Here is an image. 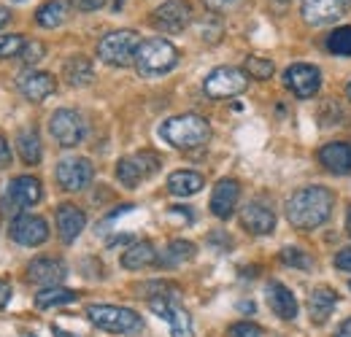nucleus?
<instances>
[{
    "label": "nucleus",
    "instance_id": "29",
    "mask_svg": "<svg viewBox=\"0 0 351 337\" xmlns=\"http://www.w3.org/2000/svg\"><path fill=\"white\" fill-rule=\"evenodd\" d=\"M135 292L138 297H146V299H178L181 286L173 281H146V284H138Z\"/></svg>",
    "mask_w": 351,
    "mask_h": 337
},
{
    "label": "nucleus",
    "instance_id": "25",
    "mask_svg": "<svg viewBox=\"0 0 351 337\" xmlns=\"http://www.w3.org/2000/svg\"><path fill=\"white\" fill-rule=\"evenodd\" d=\"M203 184H206V178L195 170H176L168 175V192L176 197H192L203 189Z\"/></svg>",
    "mask_w": 351,
    "mask_h": 337
},
{
    "label": "nucleus",
    "instance_id": "38",
    "mask_svg": "<svg viewBox=\"0 0 351 337\" xmlns=\"http://www.w3.org/2000/svg\"><path fill=\"white\" fill-rule=\"evenodd\" d=\"M227 337H263V327L252 321H238L227 329Z\"/></svg>",
    "mask_w": 351,
    "mask_h": 337
},
{
    "label": "nucleus",
    "instance_id": "19",
    "mask_svg": "<svg viewBox=\"0 0 351 337\" xmlns=\"http://www.w3.org/2000/svg\"><path fill=\"white\" fill-rule=\"evenodd\" d=\"M238 200H241V184L235 178H221L219 184L214 186V192H211L208 208L217 219H230L235 205H238Z\"/></svg>",
    "mask_w": 351,
    "mask_h": 337
},
{
    "label": "nucleus",
    "instance_id": "35",
    "mask_svg": "<svg viewBox=\"0 0 351 337\" xmlns=\"http://www.w3.org/2000/svg\"><path fill=\"white\" fill-rule=\"evenodd\" d=\"M197 33H200V41L217 43L221 38V33H224V27H221V22L217 16H206V19L197 25Z\"/></svg>",
    "mask_w": 351,
    "mask_h": 337
},
{
    "label": "nucleus",
    "instance_id": "7",
    "mask_svg": "<svg viewBox=\"0 0 351 337\" xmlns=\"http://www.w3.org/2000/svg\"><path fill=\"white\" fill-rule=\"evenodd\" d=\"M49 132L62 149H73L87 138V122L73 108H57L49 116Z\"/></svg>",
    "mask_w": 351,
    "mask_h": 337
},
{
    "label": "nucleus",
    "instance_id": "49",
    "mask_svg": "<svg viewBox=\"0 0 351 337\" xmlns=\"http://www.w3.org/2000/svg\"><path fill=\"white\" fill-rule=\"evenodd\" d=\"M346 97H349V100H351V82H349V84H346Z\"/></svg>",
    "mask_w": 351,
    "mask_h": 337
},
{
    "label": "nucleus",
    "instance_id": "48",
    "mask_svg": "<svg viewBox=\"0 0 351 337\" xmlns=\"http://www.w3.org/2000/svg\"><path fill=\"white\" fill-rule=\"evenodd\" d=\"M346 229H349V235H351V208H349V213H346Z\"/></svg>",
    "mask_w": 351,
    "mask_h": 337
},
{
    "label": "nucleus",
    "instance_id": "4",
    "mask_svg": "<svg viewBox=\"0 0 351 337\" xmlns=\"http://www.w3.org/2000/svg\"><path fill=\"white\" fill-rule=\"evenodd\" d=\"M87 319L97 329L111 332V335H130V332H138L143 327L141 316L130 308H122V305H89Z\"/></svg>",
    "mask_w": 351,
    "mask_h": 337
},
{
    "label": "nucleus",
    "instance_id": "36",
    "mask_svg": "<svg viewBox=\"0 0 351 337\" xmlns=\"http://www.w3.org/2000/svg\"><path fill=\"white\" fill-rule=\"evenodd\" d=\"M25 38L22 36H0V60L8 57H19V51L25 49Z\"/></svg>",
    "mask_w": 351,
    "mask_h": 337
},
{
    "label": "nucleus",
    "instance_id": "6",
    "mask_svg": "<svg viewBox=\"0 0 351 337\" xmlns=\"http://www.w3.org/2000/svg\"><path fill=\"white\" fill-rule=\"evenodd\" d=\"M138 33L135 30H114L108 36H103L97 43V57L106 65L114 68H128L130 62H135V51H138Z\"/></svg>",
    "mask_w": 351,
    "mask_h": 337
},
{
    "label": "nucleus",
    "instance_id": "34",
    "mask_svg": "<svg viewBox=\"0 0 351 337\" xmlns=\"http://www.w3.org/2000/svg\"><path fill=\"white\" fill-rule=\"evenodd\" d=\"M281 262L289 264V267H295V270H311V267H313V259H311L306 251L292 249V246L281 249Z\"/></svg>",
    "mask_w": 351,
    "mask_h": 337
},
{
    "label": "nucleus",
    "instance_id": "27",
    "mask_svg": "<svg viewBox=\"0 0 351 337\" xmlns=\"http://www.w3.org/2000/svg\"><path fill=\"white\" fill-rule=\"evenodd\" d=\"M16 151L22 157L25 165H38L41 162V138L36 132V127H25L16 132Z\"/></svg>",
    "mask_w": 351,
    "mask_h": 337
},
{
    "label": "nucleus",
    "instance_id": "37",
    "mask_svg": "<svg viewBox=\"0 0 351 337\" xmlns=\"http://www.w3.org/2000/svg\"><path fill=\"white\" fill-rule=\"evenodd\" d=\"M44 57H46V46L41 41H27L25 49L19 51V60H22L25 65H36V62H41Z\"/></svg>",
    "mask_w": 351,
    "mask_h": 337
},
{
    "label": "nucleus",
    "instance_id": "33",
    "mask_svg": "<svg viewBox=\"0 0 351 337\" xmlns=\"http://www.w3.org/2000/svg\"><path fill=\"white\" fill-rule=\"evenodd\" d=\"M243 71H246V76H252V79H257V82H267V79L273 76L276 65H273L270 60H265V57H246Z\"/></svg>",
    "mask_w": 351,
    "mask_h": 337
},
{
    "label": "nucleus",
    "instance_id": "53",
    "mask_svg": "<svg viewBox=\"0 0 351 337\" xmlns=\"http://www.w3.org/2000/svg\"><path fill=\"white\" fill-rule=\"evenodd\" d=\"M284 3H287V0H284Z\"/></svg>",
    "mask_w": 351,
    "mask_h": 337
},
{
    "label": "nucleus",
    "instance_id": "28",
    "mask_svg": "<svg viewBox=\"0 0 351 337\" xmlns=\"http://www.w3.org/2000/svg\"><path fill=\"white\" fill-rule=\"evenodd\" d=\"M195 253H197L195 243H189V240H171V243L165 246V251L160 253L157 264H160V267H178V264L195 259Z\"/></svg>",
    "mask_w": 351,
    "mask_h": 337
},
{
    "label": "nucleus",
    "instance_id": "15",
    "mask_svg": "<svg viewBox=\"0 0 351 337\" xmlns=\"http://www.w3.org/2000/svg\"><path fill=\"white\" fill-rule=\"evenodd\" d=\"M68 275V264L57 256H36L27 264V281L38 286H60Z\"/></svg>",
    "mask_w": 351,
    "mask_h": 337
},
{
    "label": "nucleus",
    "instance_id": "30",
    "mask_svg": "<svg viewBox=\"0 0 351 337\" xmlns=\"http://www.w3.org/2000/svg\"><path fill=\"white\" fill-rule=\"evenodd\" d=\"M79 295L73 292V289H65V286H46L41 289L38 295H36V308H57V305H71V302H76Z\"/></svg>",
    "mask_w": 351,
    "mask_h": 337
},
{
    "label": "nucleus",
    "instance_id": "42",
    "mask_svg": "<svg viewBox=\"0 0 351 337\" xmlns=\"http://www.w3.org/2000/svg\"><path fill=\"white\" fill-rule=\"evenodd\" d=\"M203 3H206L208 11H224V8H230V5L238 3V0H203Z\"/></svg>",
    "mask_w": 351,
    "mask_h": 337
},
{
    "label": "nucleus",
    "instance_id": "2",
    "mask_svg": "<svg viewBox=\"0 0 351 337\" xmlns=\"http://www.w3.org/2000/svg\"><path fill=\"white\" fill-rule=\"evenodd\" d=\"M160 138L165 143H171L173 149L189 151V149H197V146L208 143L211 125L197 114H181V116H171L160 125Z\"/></svg>",
    "mask_w": 351,
    "mask_h": 337
},
{
    "label": "nucleus",
    "instance_id": "32",
    "mask_svg": "<svg viewBox=\"0 0 351 337\" xmlns=\"http://www.w3.org/2000/svg\"><path fill=\"white\" fill-rule=\"evenodd\" d=\"M327 51L335 57H351V25H343L327 36Z\"/></svg>",
    "mask_w": 351,
    "mask_h": 337
},
{
    "label": "nucleus",
    "instance_id": "46",
    "mask_svg": "<svg viewBox=\"0 0 351 337\" xmlns=\"http://www.w3.org/2000/svg\"><path fill=\"white\" fill-rule=\"evenodd\" d=\"M130 240H132L130 235H119V238H111L108 246H122V243H130Z\"/></svg>",
    "mask_w": 351,
    "mask_h": 337
},
{
    "label": "nucleus",
    "instance_id": "16",
    "mask_svg": "<svg viewBox=\"0 0 351 337\" xmlns=\"http://www.w3.org/2000/svg\"><path fill=\"white\" fill-rule=\"evenodd\" d=\"M149 308L171 324V337H192V319L178 305V299H149Z\"/></svg>",
    "mask_w": 351,
    "mask_h": 337
},
{
    "label": "nucleus",
    "instance_id": "45",
    "mask_svg": "<svg viewBox=\"0 0 351 337\" xmlns=\"http://www.w3.org/2000/svg\"><path fill=\"white\" fill-rule=\"evenodd\" d=\"M8 19H11V11H8L5 5H0V30L8 25Z\"/></svg>",
    "mask_w": 351,
    "mask_h": 337
},
{
    "label": "nucleus",
    "instance_id": "31",
    "mask_svg": "<svg viewBox=\"0 0 351 337\" xmlns=\"http://www.w3.org/2000/svg\"><path fill=\"white\" fill-rule=\"evenodd\" d=\"M36 22H38L41 27H46V30L60 27V25L65 22V5L57 3V0H49V3H44V5L36 11Z\"/></svg>",
    "mask_w": 351,
    "mask_h": 337
},
{
    "label": "nucleus",
    "instance_id": "41",
    "mask_svg": "<svg viewBox=\"0 0 351 337\" xmlns=\"http://www.w3.org/2000/svg\"><path fill=\"white\" fill-rule=\"evenodd\" d=\"M11 165V146H8V140L0 135V170H5Z\"/></svg>",
    "mask_w": 351,
    "mask_h": 337
},
{
    "label": "nucleus",
    "instance_id": "24",
    "mask_svg": "<svg viewBox=\"0 0 351 337\" xmlns=\"http://www.w3.org/2000/svg\"><path fill=\"white\" fill-rule=\"evenodd\" d=\"M62 79L71 86H87L95 79V68H92V60L84 54H73L65 60L62 65Z\"/></svg>",
    "mask_w": 351,
    "mask_h": 337
},
{
    "label": "nucleus",
    "instance_id": "5",
    "mask_svg": "<svg viewBox=\"0 0 351 337\" xmlns=\"http://www.w3.org/2000/svg\"><path fill=\"white\" fill-rule=\"evenodd\" d=\"M41 197H44V189H41V181L38 178H33V175H16L8 184V189H5V195L0 200V213L16 219V216H22L25 208L41 203Z\"/></svg>",
    "mask_w": 351,
    "mask_h": 337
},
{
    "label": "nucleus",
    "instance_id": "8",
    "mask_svg": "<svg viewBox=\"0 0 351 337\" xmlns=\"http://www.w3.org/2000/svg\"><path fill=\"white\" fill-rule=\"evenodd\" d=\"M246 86H249V76H246V71L232 68V65L214 68V71L206 76V82H203L206 95H208V97H214V100L235 97V95L246 92Z\"/></svg>",
    "mask_w": 351,
    "mask_h": 337
},
{
    "label": "nucleus",
    "instance_id": "23",
    "mask_svg": "<svg viewBox=\"0 0 351 337\" xmlns=\"http://www.w3.org/2000/svg\"><path fill=\"white\" fill-rule=\"evenodd\" d=\"M338 305V295L330 289V286H316L311 295H308V313H311V321L313 324H324L332 310Z\"/></svg>",
    "mask_w": 351,
    "mask_h": 337
},
{
    "label": "nucleus",
    "instance_id": "50",
    "mask_svg": "<svg viewBox=\"0 0 351 337\" xmlns=\"http://www.w3.org/2000/svg\"><path fill=\"white\" fill-rule=\"evenodd\" d=\"M25 337H36V335H25Z\"/></svg>",
    "mask_w": 351,
    "mask_h": 337
},
{
    "label": "nucleus",
    "instance_id": "51",
    "mask_svg": "<svg viewBox=\"0 0 351 337\" xmlns=\"http://www.w3.org/2000/svg\"><path fill=\"white\" fill-rule=\"evenodd\" d=\"M16 3H22V0H16Z\"/></svg>",
    "mask_w": 351,
    "mask_h": 337
},
{
    "label": "nucleus",
    "instance_id": "20",
    "mask_svg": "<svg viewBox=\"0 0 351 337\" xmlns=\"http://www.w3.org/2000/svg\"><path fill=\"white\" fill-rule=\"evenodd\" d=\"M319 165L335 175H349L351 173V143L346 140H332L319 149Z\"/></svg>",
    "mask_w": 351,
    "mask_h": 337
},
{
    "label": "nucleus",
    "instance_id": "22",
    "mask_svg": "<svg viewBox=\"0 0 351 337\" xmlns=\"http://www.w3.org/2000/svg\"><path fill=\"white\" fill-rule=\"evenodd\" d=\"M241 224L252 235H270L276 229V213L263 203H246L241 208Z\"/></svg>",
    "mask_w": 351,
    "mask_h": 337
},
{
    "label": "nucleus",
    "instance_id": "11",
    "mask_svg": "<svg viewBox=\"0 0 351 337\" xmlns=\"http://www.w3.org/2000/svg\"><path fill=\"white\" fill-rule=\"evenodd\" d=\"M54 175H57V184L65 192H82V189H87L89 184H92L95 168L84 157H65V160L57 162Z\"/></svg>",
    "mask_w": 351,
    "mask_h": 337
},
{
    "label": "nucleus",
    "instance_id": "39",
    "mask_svg": "<svg viewBox=\"0 0 351 337\" xmlns=\"http://www.w3.org/2000/svg\"><path fill=\"white\" fill-rule=\"evenodd\" d=\"M71 5H73L76 11L89 14V11H100V8L106 5V0H71Z\"/></svg>",
    "mask_w": 351,
    "mask_h": 337
},
{
    "label": "nucleus",
    "instance_id": "43",
    "mask_svg": "<svg viewBox=\"0 0 351 337\" xmlns=\"http://www.w3.org/2000/svg\"><path fill=\"white\" fill-rule=\"evenodd\" d=\"M8 299H11V284L8 281H0V310L8 305Z\"/></svg>",
    "mask_w": 351,
    "mask_h": 337
},
{
    "label": "nucleus",
    "instance_id": "17",
    "mask_svg": "<svg viewBox=\"0 0 351 337\" xmlns=\"http://www.w3.org/2000/svg\"><path fill=\"white\" fill-rule=\"evenodd\" d=\"M16 86L30 103H44L49 95L57 92V79L44 71H25L16 76Z\"/></svg>",
    "mask_w": 351,
    "mask_h": 337
},
{
    "label": "nucleus",
    "instance_id": "9",
    "mask_svg": "<svg viewBox=\"0 0 351 337\" xmlns=\"http://www.w3.org/2000/svg\"><path fill=\"white\" fill-rule=\"evenodd\" d=\"M160 157L154 151H138L132 157H125L117 162V181L125 186V189H138L141 181L152 178L157 170H160Z\"/></svg>",
    "mask_w": 351,
    "mask_h": 337
},
{
    "label": "nucleus",
    "instance_id": "14",
    "mask_svg": "<svg viewBox=\"0 0 351 337\" xmlns=\"http://www.w3.org/2000/svg\"><path fill=\"white\" fill-rule=\"evenodd\" d=\"M351 11V0H303L300 3V14L311 27H322V25H332L341 16H346Z\"/></svg>",
    "mask_w": 351,
    "mask_h": 337
},
{
    "label": "nucleus",
    "instance_id": "10",
    "mask_svg": "<svg viewBox=\"0 0 351 337\" xmlns=\"http://www.w3.org/2000/svg\"><path fill=\"white\" fill-rule=\"evenodd\" d=\"M284 84L295 97L311 100L322 89V71L316 65H308V62H295L284 71Z\"/></svg>",
    "mask_w": 351,
    "mask_h": 337
},
{
    "label": "nucleus",
    "instance_id": "18",
    "mask_svg": "<svg viewBox=\"0 0 351 337\" xmlns=\"http://www.w3.org/2000/svg\"><path fill=\"white\" fill-rule=\"evenodd\" d=\"M54 221H57L60 240L62 243H73L87 227V213L82 211L79 205H73V203H62L54 213Z\"/></svg>",
    "mask_w": 351,
    "mask_h": 337
},
{
    "label": "nucleus",
    "instance_id": "40",
    "mask_svg": "<svg viewBox=\"0 0 351 337\" xmlns=\"http://www.w3.org/2000/svg\"><path fill=\"white\" fill-rule=\"evenodd\" d=\"M341 273H351V249H341L335 253V262H332Z\"/></svg>",
    "mask_w": 351,
    "mask_h": 337
},
{
    "label": "nucleus",
    "instance_id": "1",
    "mask_svg": "<svg viewBox=\"0 0 351 337\" xmlns=\"http://www.w3.org/2000/svg\"><path fill=\"white\" fill-rule=\"evenodd\" d=\"M335 208V195L327 186H303L295 195H289L284 211H287V221L295 229H316L322 227Z\"/></svg>",
    "mask_w": 351,
    "mask_h": 337
},
{
    "label": "nucleus",
    "instance_id": "44",
    "mask_svg": "<svg viewBox=\"0 0 351 337\" xmlns=\"http://www.w3.org/2000/svg\"><path fill=\"white\" fill-rule=\"evenodd\" d=\"M335 337H351V316L338 327V332H335Z\"/></svg>",
    "mask_w": 351,
    "mask_h": 337
},
{
    "label": "nucleus",
    "instance_id": "21",
    "mask_svg": "<svg viewBox=\"0 0 351 337\" xmlns=\"http://www.w3.org/2000/svg\"><path fill=\"white\" fill-rule=\"evenodd\" d=\"M265 299H267L270 310L278 319H284V321H295L298 319V299H295V295L281 281H270L265 286Z\"/></svg>",
    "mask_w": 351,
    "mask_h": 337
},
{
    "label": "nucleus",
    "instance_id": "52",
    "mask_svg": "<svg viewBox=\"0 0 351 337\" xmlns=\"http://www.w3.org/2000/svg\"><path fill=\"white\" fill-rule=\"evenodd\" d=\"M349 289H351V284H349Z\"/></svg>",
    "mask_w": 351,
    "mask_h": 337
},
{
    "label": "nucleus",
    "instance_id": "26",
    "mask_svg": "<svg viewBox=\"0 0 351 337\" xmlns=\"http://www.w3.org/2000/svg\"><path fill=\"white\" fill-rule=\"evenodd\" d=\"M157 259H160V253H157L152 240H138L122 253V267L125 270H143L149 264H157Z\"/></svg>",
    "mask_w": 351,
    "mask_h": 337
},
{
    "label": "nucleus",
    "instance_id": "47",
    "mask_svg": "<svg viewBox=\"0 0 351 337\" xmlns=\"http://www.w3.org/2000/svg\"><path fill=\"white\" fill-rule=\"evenodd\" d=\"M51 335L54 337H76V335H71V332H65V329H60V327H51Z\"/></svg>",
    "mask_w": 351,
    "mask_h": 337
},
{
    "label": "nucleus",
    "instance_id": "13",
    "mask_svg": "<svg viewBox=\"0 0 351 337\" xmlns=\"http://www.w3.org/2000/svg\"><path fill=\"white\" fill-rule=\"evenodd\" d=\"M8 235H11L14 243L27 246V249H36V246H41V243L49 240V224H46V219H41V216L22 213V216H16L11 221Z\"/></svg>",
    "mask_w": 351,
    "mask_h": 337
},
{
    "label": "nucleus",
    "instance_id": "12",
    "mask_svg": "<svg viewBox=\"0 0 351 337\" xmlns=\"http://www.w3.org/2000/svg\"><path fill=\"white\" fill-rule=\"evenodd\" d=\"M192 22V5L186 0H165L162 5L154 8L152 14V25L160 33H181L186 30V25Z\"/></svg>",
    "mask_w": 351,
    "mask_h": 337
},
{
    "label": "nucleus",
    "instance_id": "3",
    "mask_svg": "<svg viewBox=\"0 0 351 337\" xmlns=\"http://www.w3.org/2000/svg\"><path fill=\"white\" fill-rule=\"evenodd\" d=\"M178 65V49L165 38H149L135 51V68L143 79H157Z\"/></svg>",
    "mask_w": 351,
    "mask_h": 337
}]
</instances>
